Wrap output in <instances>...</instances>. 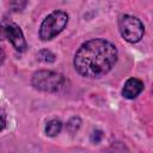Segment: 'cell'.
<instances>
[{"label":"cell","instance_id":"5b68a950","mask_svg":"<svg viewBox=\"0 0 153 153\" xmlns=\"http://www.w3.org/2000/svg\"><path fill=\"white\" fill-rule=\"evenodd\" d=\"M7 39L12 43L16 50L23 53L26 50V41L24 33L18 24L10 19H2L0 22V41Z\"/></svg>","mask_w":153,"mask_h":153},{"label":"cell","instance_id":"277c9868","mask_svg":"<svg viewBox=\"0 0 153 153\" xmlns=\"http://www.w3.org/2000/svg\"><path fill=\"white\" fill-rule=\"evenodd\" d=\"M118 29L122 37L129 43H137L145 33V26L141 20L129 14L118 17Z\"/></svg>","mask_w":153,"mask_h":153},{"label":"cell","instance_id":"6da1fadb","mask_svg":"<svg viewBox=\"0 0 153 153\" xmlns=\"http://www.w3.org/2000/svg\"><path fill=\"white\" fill-rule=\"evenodd\" d=\"M117 61L116 47L103 38H93L80 45L74 55L75 71L85 78H100Z\"/></svg>","mask_w":153,"mask_h":153},{"label":"cell","instance_id":"3957f363","mask_svg":"<svg viewBox=\"0 0 153 153\" xmlns=\"http://www.w3.org/2000/svg\"><path fill=\"white\" fill-rule=\"evenodd\" d=\"M65 78L62 74L53 71H37L33 73L31 84L36 90L43 92H57L62 88Z\"/></svg>","mask_w":153,"mask_h":153},{"label":"cell","instance_id":"ba28073f","mask_svg":"<svg viewBox=\"0 0 153 153\" xmlns=\"http://www.w3.org/2000/svg\"><path fill=\"white\" fill-rule=\"evenodd\" d=\"M37 59L39 61H43V62H54L55 61V55L50 50L43 49L37 54Z\"/></svg>","mask_w":153,"mask_h":153},{"label":"cell","instance_id":"7c38bea8","mask_svg":"<svg viewBox=\"0 0 153 153\" xmlns=\"http://www.w3.org/2000/svg\"><path fill=\"white\" fill-rule=\"evenodd\" d=\"M4 60H5V51L0 48V65L4 62Z\"/></svg>","mask_w":153,"mask_h":153},{"label":"cell","instance_id":"8fae6325","mask_svg":"<svg viewBox=\"0 0 153 153\" xmlns=\"http://www.w3.org/2000/svg\"><path fill=\"white\" fill-rule=\"evenodd\" d=\"M6 127V112L2 108H0V131Z\"/></svg>","mask_w":153,"mask_h":153},{"label":"cell","instance_id":"7a4b0ae2","mask_svg":"<svg viewBox=\"0 0 153 153\" xmlns=\"http://www.w3.org/2000/svg\"><path fill=\"white\" fill-rule=\"evenodd\" d=\"M68 23V14L65 11H54L48 14L39 26V38L50 41L63 31Z\"/></svg>","mask_w":153,"mask_h":153},{"label":"cell","instance_id":"9c48e42d","mask_svg":"<svg viewBox=\"0 0 153 153\" xmlns=\"http://www.w3.org/2000/svg\"><path fill=\"white\" fill-rule=\"evenodd\" d=\"M27 0H11L10 6L13 12H22L26 7Z\"/></svg>","mask_w":153,"mask_h":153},{"label":"cell","instance_id":"30bf717a","mask_svg":"<svg viewBox=\"0 0 153 153\" xmlns=\"http://www.w3.org/2000/svg\"><path fill=\"white\" fill-rule=\"evenodd\" d=\"M102 139H103V133H102L100 130H96V131H93V133H92V136H91L92 142L98 143V142H99Z\"/></svg>","mask_w":153,"mask_h":153},{"label":"cell","instance_id":"52a82bcc","mask_svg":"<svg viewBox=\"0 0 153 153\" xmlns=\"http://www.w3.org/2000/svg\"><path fill=\"white\" fill-rule=\"evenodd\" d=\"M61 129H62L61 121H59V120H51L45 126V134L48 136H51L53 137V136H56L57 134H60Z\"/></svg>","mask_w":153,"mask_h":153},{"label":"cell","instance_id":"8992f818","mask_svg":"<svg viewBox=\"0 0 153 153\" xmlns=\"http://www.w3.org/2000/svg\"><path fill=\"white\" fill-rule=\"evenodd\" d=\"M143 91V82L137 78H130L124 82L122 88V96L127 99L136 98Z\"/></svg>","mask_w":153,"mask_h":153}]
</instances>
